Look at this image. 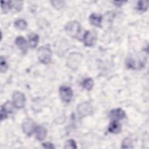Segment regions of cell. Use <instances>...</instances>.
Instances as JSON below:
<instances>
[{
	"mask_svg": "<svg viewBox=\"0 0 149 149\" xmlns=\"http://www.w3.org/2000/svg\"><path fill=\"white\" fill-rule=\"evenodd\" d=\"M14 106V104H13L10 101H6L3 104L1 110H2L8 115V113H10L13 112Z\"/></svg>",
	"mask_w": 149,
	"mask_h": 149,
	"instance_id": "9a60e30c",
	"label": "cell"
},
{
	"mask_svg": "<svg viewBox=\"0 0 149 149\" xmlns=\"http://www.w3.org/2000/svg\"><path fill=\"white\" fill-rule=\"evenodd\" d=\"M97 41V33L93 30H87L83 36V42L87 47H93Z\"/></svg>",
	"mask_w": 149,
	"mask_h": 149,
	"instance_id": "277c9868",
	"label": "cell"
},
{
	"mask_svg": "<svg viewBox=\"0 0 149 149\" xmlns=\"http://www.w3.org/2000/svg\"><path fill=\"white\" fill-rule=\"evenodd\" d=\"M109 116L112 119L118 120L125 118L126 114L125 111L121 108H116L110 111Z\"/></svg>",
	"mask_w": 149,
	"mask_h": 149,
	"instance_id": "9c48e42d",
	"label": "cell"
},
{
	"mask_svg": "<svg viewBox=\"0 0 149 149\" xmlns=\"http://www.w3.org/2000/svg\"><path fill=\"white\" fill-rule=\"evenodd\" d=\"M133 143L130 137H127L125 138L122 143V148H133Z\"/></svg>",
	"mask_w": 149,
	"mask_h": 149,
	"instance_id": "d6986e66",
	"label": "cell"
},
{
	"mask_svg": "<svg viewBox=\"0 0 149 149\" xmlns=\"http://www.w3.org/2000/svg\"><path fill=\"white\" fill-rule=\"evenodd\" d=\"M59 94L61 98L65 102H70L73 97V91L71 88L68 86H62L60 87Z\"/></svg>",
	"mask_w": 149,
	"mask_h": 149,
	"instance_id": "52a82bcc",
	"label": "cell"
},
{
	"mask_svg": "<svg viewBox=\"0 0 149 149\" xmlns=\"http://www.w3.org/2000/svg\"><path fill=\"white\" fill-rule=\"evenodd\" d=\"M13 102L15 107L22 108L26 104V97L23 93L20 91H15L13 94Z\"/></svg>",
	"mask_w": 149,
	"mask_h": 149,
	"instance_id": "5b68a950",
	"label": "cell"
},
{
	"mask_svg": "<svg viewBox=\"0 0 149 149\" xmlns=\"http://www.w3.org/2000/svg\"><path fill=\"white\" fill-rule=\"evenodd\" d=\"M66 33L73 38L77 37L81 31V26L76 20H72L67 23L65 27Z\"/></svg>",
	"mask_w": 149,
	"mask_h": 149,
	"instance_id": "7a4b0ae2",
	"label": "cell"
},
{
	"mask_svg": "<svg viewBox=\"0 0 149 149\" xmlns=\"http://www.w3.org/2000/svg\"><path fill=\"white\" fill-rule=\"evenodd\" d=\"M81 84L84 89L87 90H91L93 87L94 82L91 78H86L83 80Z\"/></svg>",
	"mask_w": 149,
	"mask_h": 149,
	"instance_id": "2e32d148",
	"label": "cell"
},
{
	"mask_svg": "<svg viewBox=\"0 0 149 149\" xmlns=\"http://www.w3.org/2000/svg\"><path fill=\"white\" fill-rule=\"evenodd\" d=\"M77 111L80 115L85 116L90 115L92 112L93 107L88 102H82L77 105Z\"/></svg>",
	"mask_w": 149,
	"mask_h": 149,
	"instance_id": "ba28073f",
	"label": "cell"
},
{
	"mask_svg": "<svg viewBox=\"0 0 149 149\" xmlns=\"http://www.w3.org/2000/svg\"><path fill=\"white\" fill-rule=\"evenodd\" d=\"M148 1H140L137 3V9L140 11L147 10L148 6Z\"/></svg>",
	"mask_w": 149,
	"mask_h": 149,
	"instance_id": "ffe728a7",
	"label": "cell"
},
{
	"mask_svg": "<svg viewBox=\"0 0 149 149\" xmlns=\"http://www.w3.org/2000/svg\"><path fill=\"white\" fill-rule=\"evenodd\" d=\"M36 125L34 122L30 118L26 119L22 123V129L27 136H30L35 130Z\"/></svg>",
	"mask_w": 149,
	"mask_h": 149,
	"instance_id": "8992f818",
	"label": "cell"
},
{
	"mask_svg": "<svg viewBox=\"0 0 149 149\" xmlns=\"http://www.w3.org/2000/svg\"><path fill=\"white\" fill-rule=\"evenodd\" d=\"M39 41L38 36L34 33H31L29 36V43L31 48H35L38 44Z\"/></svg>",
	"mask_w": 149,
	"mask_h": 149,
	"instance_id": "5bb4252c",
	"label": "cell"
},
{
	"mask_svg": "<svg viewBox=\"0 0 149 149\" xmlns=\"http://www.w3.org/2000/svg\"><path fill=\"white\" fill-rule=\"evenodd\" d=\"M11 9L15 12L20 11L23 6V2L20 1H10Z\"/></svg>",
	"mask_w": 149,
	"mask_h": 149,
	"instance_id": "e0dca14e",
	"label": "cell"
},
{
	"mask_svg": "<svg viewBox=\"0 0 149 149\" xmlns=\"http://www.w3.org/2000/svg\"><path fill=\"white\" fill-rule=\"evenodd\" d=\"M36 133V137L39 141H42L45 139L47 136V130L41 126H37L34 130Z\"/></svg>",
	"mask_w": 149,
	"mask_h": 149,
	"instance_id": "8fae6325",
	"label": "cell"
},
{
	"mask_svg": "<svg viewBox=\"0 0 149 149\" xmlns=\"http://www.w3.org/2000/svg\"><path fill=\"white\" fill-rule=\"evenodd\" d=\"M42 145L43 147L45 148H55V146H54V144L49 142L44 143H42Z\"/></svg>",
	"mask_w": 149,
	"mask_h": 149,
	"instance_id": "d4e9b609",
	"label": "cell"
},
{
	"mask_svg": "<svg viewBox=\"0 0 149 149\" xmlns=\"http://www.w3.org/2000/svg\"><path fill=\"white\" fill-rule=\"evenodd\" d=\"M126 1H113V3L115 4L116 6H122L124 3H126Z\"/></svg>",
	"mask_w": 149,
	"mask_h": 149,
	"instance_id": "484cf974",
	"label": "cell"
},
{
	"mask_svg": "<svg viewBox=\"0 0 149 149\" xmlns=\"http://www.w3.org/2000/svg\"><path fill=\"white\" fill-rule=\"evenodd\" d=\"M51 3H52V5L56 9L61 8L65 3L64 1H52Z\"/></svg>",
	"mask_w": 149,
	"mask_h": 149,
	"instance_id": "cb8c5ba5",
	"label": "cell"
},
{
	"mask_svg": "<svg viewBox=\"0 0 149 149\" xmlns=\"http://www.w3.org/2000/svg\"><path fill=\"white\" fill-rule=\"evenodd\" d=\"M37 56L41 63L48 64L51 62L52 58L51 49L49 47L41 46L38 49Z\"/></svg>",
	"mask_w": 149,
	"mask_h": 149,
	"instance_id": "6da1fadb",
	"label": "cell"
},
{
	"mask_svg": "<svg viewBox=\"0 0 149 149\" xmlns=\"http://www.w3.org/2000/svg\"><path fill=\"white\" fill-rule=\"evenodd\" d=\"M64 147L65 148L74 149L77 148V146L74 140H73V139H69L65 142Z\"/></svg>",
	"mask_w": 149,
	"mask_h": 149,
	"instance_id": "603a6c76",
	"label": "cell"
},
{
	"mask_svg": "<svg viewBox=\"0 0 149 149\" xmlns=\"http://www.w3.org/2000/svg\"><path fill=\"white\" fill-rule=\"evenodd\" d=\"M81 58V55L79 53H72L68 58L67 65L73 70L76 69L79 65Z\"/></svg>",
	"mask_w": 149,
	"mask_h": 149,
	"instance_id": "3957f363",
	"label": "cell"
},
{
	"mask_svg": "<svg viewBox=\"0 0 149 149\" xmlns=\"http://www.w3.org/2000/svg\"><path fill=\"white\" fill-rule=\"evenodd\" d=\"M102 17L101 15L97 13H92L89 17L90 23L95 26L101 27Z\"/></svg>",
	"mask_w": 149,
	"mask_h": 149,
	"instance_id": "7c38bea8",
	"label": "cell"
},
{
	"mask_svg": "<svg viewBox=\"0 0 149 149\" xmlns=\"http://www.w3.org/2000/svg\"><path fill=\"white\" fill-rule=\"evenodd\" d=\"M15 26L19 30H24L27 27V23L23 19H17L16 20L14 23Z\"/></svg>",
	"mask_w": 149,
	"mask_h": 149,
	"instance_id": "ac0fdd59",
	"label": "cell"
},
{
	"mask_svg": "<svg viewBox=\"0 0 149 149\" xmlns=\"http://www.w3.org/2000/svg\"><path fill=\"white\" fill-rule=\"evenodd\" d=\"M8 65L5 59V58L3 56H1L0 58V70L1 73H4L8 69Z\"/></svg>",
	"mask_w": 149,
	"mask_h": 149,
	"instance_id": "7402d4cb",
	"label": "cell"
},
{
	"mask_svg": "<svg viewBox=\"0 0 149 149\" xmlns=\"http://www.w3.org/2000/svg\"><path fill=\"white\" fill-rule=\"evenodd\" d=\"M1 9L3 13H8L10 9H11V6L10 1H1Z\"/></svg>",
	"mask_w": 149,
	"mask_h": 149,
	"instance_id": "44dd1931",
	"label": "cell"
},
{
	"mask_svg": "<svg viewBox=\"0 0 149 149\" xmlns=\"http://www.w3.org/2000/svg\"><path fill=\"white\" fill-rule=\"evenodd\" d=\"M15 43L23 53L25 54L28 48L27 42L25 38L22 36H18L15 40Z\"/></svg>",
	"mask_w": 149,
	"mask_h": 149,
	"instance_id": "30bf717a",
	"label": "cell"
},
{
	"mask_svg": "<svg viewBox=\"0 0 149 149\" xmlns=\"http://www.w3.org/2000/svg\"><path fill=\"white\" fill-rule=\"evenodd\" d=\"M108 130L112 133L118 134L121 131V125L118 120H113L109 125Z\"/></svg>",
	"mask_w": 149,
	"mask_h": 149,
	"instance_id": "4fadbf2b",
	"label": "cell"
}]
</instances>
